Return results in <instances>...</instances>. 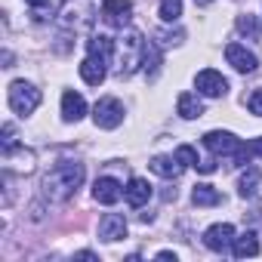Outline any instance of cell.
<instances>
[{
  "label": "cell",
  "mask_w": 262,
  "mask_h": 262,
  "mask_svg": "<svg viewBox=\"0 0 262 262\" xmlns=\"http://www.w3.org/2000/svg\"><path fill=\"white\" fill-rule=\"evenodd\" d=\"M151 173H158V176H164V179H179L182 176V170H185V164L173 155V158H167V155H158V158H151Z\"/></svg>",
  "instance_id": "12"
},
{
  "label": "cell",
  "mask_w": 262,
  "mask_h": 262,
  "mask_svg": "<svg viewBox=\"0 0 262 262\" xmlns=\"http://www.w3.org/2000/svg\"><path fill=\"white\" fill-rule=\"evenodd\" d=\"M247 155H253V158H262V136L247 142Z\"/></svg>",
  "instance_id": "27"
},
{
  "label": "cell",
  "mask_w": 262,
  "mask_h": 262,
  "mask_svg": "<svg viewBox=\"0 0 262 262\" xmlns=\"http://www.w3.org/2000/svg\"><path fill=\"white\" fill-rule=\"evenodd\" d=\"M194 4H198V7H207V4H213V0H194Z\"/></svg>",
  "instance_id": "29"
},
{
  "label": "cell",
  "mask_w": 262,
  "mask_h": 262,
  "mask_svg": "<svg viewBox=\"0 0 262 262\" xmlns=\"http://www.w3.org/2000/svg\"><path fill=\"white\" fill-rule=\"evenodd\" d=\"M120 182L117 179H111V176H102V179H96V185H93V198L99 201V204H117L120 201Z\"/></svg>",
  "instance_id": "11"
},
{
  "label": "cell",
  "mask_w": 262,
  "mask_h": 262,
  "mask_svg": "<svg viewBox=\"0 0 262 262\" xmlns=\"http://www.w3.org/2000/svg\"><path fill=\"white\" fill-rule=\"evenodd\" d=\"M237 31L256 37V22H253V16H241V19H237Z\"/></svg>",
  "instance_id": "26"
},
{
  "label": "cell",
  "mask_w": 262,
  "mask_h": 262,
  "mask_svg": "<svg viewBox=\"0 0 262 262\" xmlns=\"http://www.w3.org/2000/svg\"><path fill=\"white\" fill-rule=\"evenodd\" d=\"M133 16V0H102V19L114 28H123Z\"/></svg>",
  "instance_id": "6"
},
{
  "label": "cell",
  "mask_w": 262,
  "mask_h": 262,
  "mask_svg": "<svg viewBox=\"0 0 262 262\" xmlns=\"http://www.w3.org/2000/svg\"><path fill=\"white\" fill-rule=\"evenodd\" d=\"M194 83H198V93H201V96H210V99H219V96H225V90H228V80H225L219 71H213V68H204V71L194 77Z\"/></svg>",
  "instance_id": "7"
},
{
  "label": "cell",
  "mask_w": 262,
  "mask_h": 262,
  "mask_svg": "<svg viewBox=\"0 0 262 262\" xmlns=\"http://www.w3.org/2000/svg\"><path fill=\"white\" fill-rule=\"evenodd\" d=\"M40 105V90L28 80H13L10 83V108L22 117H28L34 108Z\"/></svg>",
  "instance_id": "4"
},
{
  "label": "cell",
  "mask_w": 262,
  "mask_h": 262,
  "mask_svg": "<svg viewBox=\"0 0 262 262\" xmlns=\"http://www.w3.org/2000/svg\"><path fill=\"white\" fill-rule=\"evenodd\" d=\"M83 114H86V102H83V96L74 93V90H68V93L62 96V117H65L68 123H77Z\"/></svg>",
  "instance_id": "13"
},
{
  "label": "cell",
  "mask_w": 262,
  "mask_h": 262,
  "mask_svg": "<svg viewBox=\"0 0 262 262\" xmlns=\"http://www.w3.org/2000/svg\"><path fill=\"white\" fill-rule=\"evenodd\" d=\"M247 108H250V114L262 117V90H253V93H250V99H247Z\"/></svg>",
  "instance_id": "24"
},
{
  "label": "cell",
  "mask_w": 262,
  "mask_h": 262,
  "mask_svg": "<svg viewBox=\"0 0 262 262\" xmlns=\"http://www.w3.org/2000/svg\"><path fill=\"white\" fill-rule=\"evenodd\" d=\"M225 59H228V65L234 68V71H241V74H253L256 71V56L247 50V47H241V43H228L225 47Z\"/></svg>",
  "instance_id": "9"
},
{
  "label": "cell",
  "mask_w": 262,
  "mask_h": 262,
  "mask_svg": "<svg viewBox=\"0 0 262 262\" xmlns=\"http://www.w3.org/2000/svg\"><path fill=\"white\" fill-rule=\"evenodd\" d=\"M231 253H234L237 259L256 256V253H259V237H256V231H244L241 237H234V244H231Z\"/></svg>",
  "instance_id": "16"
},
{
  "label": "cell",
  "mask_w": 262,
  "mask_h": 262,
  "mask_svg": "<svg viewBox=\"0 0 262 262\" xmlns=\"http://www.w3.org/2000/svg\"><path fill=\"white\" fill-rule=\"evenodd\" d=\"M204 244L213 250V253H225L231 244H234V228L228 222H216L204 231Z\"/></svg>",
  "instance_id": "8"
},
{
  "label": "cell",
  "mask_w": 262,
  "mask_h": 262,
  "mask_svg": "<svg viewBox=\"0 0 262 262\" xmlns=\"http://www.w3.org/2000/svg\"><path fill=\"white\" fill-rule=\"evenodd\" d=\"M259 179H262V176H259V170H256V167H250V170L237 179V194H241V198H253V194L259 191Z\"/></svg>",
  "instance_id": "21"
},
{
  "label": "cell",
  "mask_w": 262,
  "mask_h": 262,
  "mask_svg": "<svg viewBox=\"0 0 262 262\" xmlns=\"http://www.w3.org/2000/svg\"><path fill=\"white\" fill-rule=\"evenodd\" d=\"M204 145H207V151H213V158H225L234 167L250 158L247 155V145L234 133H225V129H210V133L204 136Z\"/></svg>",
  "instance_id": "2"
},
{
  "label": "cell",
  "mask_w": 262,
  "mask_h": 262,
  "mask_svg": "<svg viewBox=\"0 0 262 262\" xmlns=\"http://www.w3.org/2000/svg\"><path fill=\"white\" fill-rule=\"evenodd\" d=\"M176 111H179L185 120H194V117L204 114V105H201V99H198L194 93H182L179 102H176Z\"/></svg>",
  "instance_id": "17"
},
{
  "label": "cell",
  "mask_w": 262,
  "mask_h": 262,
  "mask_svg": "<svg viewBox=\"0 0 262 262\" xmlns=\"http://www.w3.org/2000/svg\"><path fill=\"white\" fill-rule=\"evenodd\" d=\"M16 148V129H13V123H4V151L10 155Z\"/></svg>",
  "instance_id": "25"
},
{
  "label": "cell",
  "mask_w": 262,
  "mask_h": 262,
  "mask_svg": "<svg viewBox=\"0 0 262 262\" xmlns=\"http://www.w3.org/2000/svg\"><path fill=\"white\" fill-rule=\"evenodd\" d=\"M123 198H126L129 207H142V204H148V198H151V185L136 176V179H129V185L123 188Z\"/></svg>",
  "instance_id": "15"
},
{
  "label": "cell",
  "mask_w": 262,
  "mask_h": 262,
  "mask_svg": "<svg viewBox=\"0 0 262 262\" xmlns=\"http://www.w3.org/2000/svg\"><path fill=\"white\" fill-rule=\"evenodd\" d=\"M86 50H90V56H96V59L108 62V59H111V53H114V40H111V37H105V34H96V37H90V40H86Z\"/></svg>",
  "instance_id": "18"
},
{
  "label": "cell",
  "mask_w": 262,
  "mask_h": 262,
  "mask_svg": "<svg viewBox=\"0 0 262 262\" xmlns=\"http://www.w3.org/2000/svg\"><path fill=\"white\" fill-rule=\"evenodd\" d=\"M142 56H145V40L139 31H126L120 40H117V74L120 77H129L139 65H142Z\"/></svg>",
  "instance_id": "3"
},
{
  "label": "cell",
  "mask_w": 262,
  "mask_h": 262,
  "mask_svg": "<svg viewBox=\"0 0 262 262\" xmlns=\"http://www.w3.org/2000/svg\"><path fill=\"white\" fill-rule=\"evenodd\" d=\"M182 16V0H161V19L164 22H176Z\"/></svg>",
  "instance_id": "22"
},
{
  "label": "cell",
  "mask_w": 262,
  "mask_h": 262,
  "mask_svg": "<svg viewBox=\"0 0 262 262\" xmlns=\"http://www.w3.org/2000/svg\"><path fill=\"white\" fill-rule=\"evenodd\" d=\"M99 237L108 241V244L126 237V219H123L120 213H105V216L99 219Z\"/></svg>",
  "instance_id": "10"
},
{
  "label": "cell",
  "mask_w": 262,
  "mask_h": 262,
  "mask_svg": "<svg viewBox=\"0 0 262 262\" xmlns=\"http://www.w3.org/2000/svg\"><path fill=\"white\" fill-rule=\"evenodd\" d=\"M191 201H194L198 207H216V204L222 201V194H219L213 185L201 182V185H194V191H191Z\"/></svg>",
  "instance_id": "20"
},
{
  "label": "cell",
  "mask_w": 262,
  "mask_h": 262,
  "mask_svg": "<svg viewBox=\"0 0 262 262\" xmlns=\"http://www.w3.org/2000/svg\"><path fill=\"white\" fill-rule=\"evenodd\" d=\"M80 182H83V164H77V161H59L50 170V176L43 179L47 194L56 201H68L80 188Z\"/></svg>",
  "instance_id": "1"
},
{
  "label": "cell",
  "mask_w": 262,
  "mask_h": 262,
  "mask_svg": "<svg viewBox=\"0 0 262 262\" xmlns=\"http://www.w3.org/2000/svg\"><path fill=\"white\" fill-rule=\"evenodd\" d=\"M25 4H28L31 16L37 22H47V19H53L59 13V0H25Z\"/></svg>",
  "instance_id": "19"
},
{
  "label": "cell",
  "mask_w": 262,
  "mask_h": 262,
  "mask_svg": "<svg viewBox=\"0 0 262 262\" xmlns=\"http://www.w3.org/2000/svg\"><path fill=\"white\" fill-rule=\"evenodd\" d=\"M93 120H96V126H102V129H114V126L123 123V105H120L114 96H105V99L96 102Z\"/></svg>",
  "instance_id": "5"
},
{
  "label": "cell",
  "mask_w": 262,
  "mask_h": 262,
  "mask_svg": "<svg viewBox=\"0 0 262 262\" xmlns=\"http://www.w3.org/2000/svg\"><path fill=\"white\" fill-rule=\"evenodd\" d=\"M176 158H179L185 167H198V151H194L191 145H179V148H176Z\"/></svg>",
  "instance_id": "23"
},
{
  "label": "cell",
  "mask_w": 262,
  "mask_h": 262,
  "mask_svg": "<svg viewBox=\"0 0 262 262\" xmlns=\"http://www.w3.org/2000/svg\"><path fill=\"white\" fill-rule=\"evenodd\" d=\"M198 170H201V173H213V170H216V161H213V158H210V161H198Z\"/></svg>",
  "instance_id": "28"
},
{
  "label": "cell",
  "mask_w": 262,
  "mask_h": 262,
  "mask_svg": "<svg viewBox=\"0 0 262 262\" xmlns=\"http://www.w3.org/2000/svg\"><path fill=\"white\" fill-rule=\"evenodd\" d=\"M105 65H108V62H102V59H96V56H86V59L80 62V77H83L90 86H99V83L105 80V74H108Z\"/></svg>",
  "instance_id": "14"
}]
</instances>
